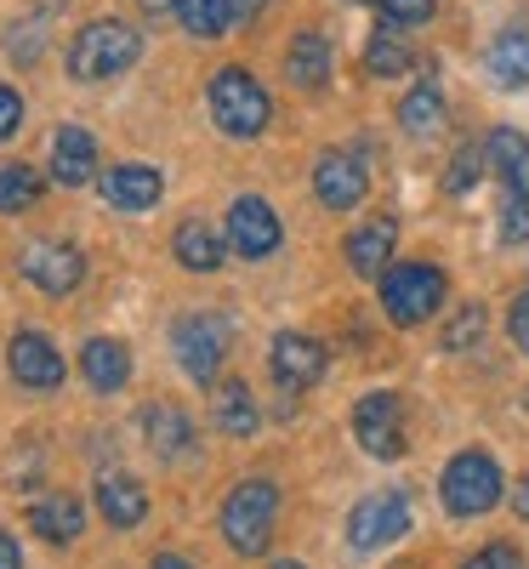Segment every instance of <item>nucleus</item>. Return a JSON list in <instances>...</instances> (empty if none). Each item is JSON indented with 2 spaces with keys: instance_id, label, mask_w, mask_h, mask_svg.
Returning <instances> with one entry per match:
<instances>
[{
  "instance_id": "4",
  "label": "nucleus",
  "mask_w": 529,
  "mask_h": 569,
  "mask_svg": "<svg viewBox=\"0 0 529 569\" xmlns=\"http://www.w3.org/2000/svg\"><path fill=\"white\" fill-rule=\"evenodd\" d=\"M206 103H211V120L222 126V137H262L268 120H273L262 80L246 74V69H217L211 86H206Z\"/></svg>"
},
{
  "instance_id": "29",
  "label": "nucleus",
  "mask_w": 529,
  "mask_h": 569,
  "mask_svg": "<svg viewBox=\"0 0 529 569\" xmlns=\"http://www.w3.org/2000/svg\"><path fill=\"white\" fill-rule=\"evenodd\" d=\"M485 330H490L485 308L467 302V308H456V313L439 325V348H445V353H472L478 342H485Z\"/></svg>"
},
{
  "instance_id": "13",
  "label": "nucleus",
  "mask_w": 529,
  "mask_h": 569,
  "mask_svg": "<svg viewBox=\"0 0 529 569\" xmlns=\"http://www.w3.org/2000/svg\"><path fill=\"white\" fill-rule=\"evenodd\" d=\"M18 268H23L29 284H40L46 297H69L74 284L86 279V257H80L74 246H63V240H40V246H29V251L18 257Z\"/></svg>"
},
{
  "instance_id": "30",
  "label": "nucleus",
  "mask_w": 529,
  "mask_h": 569,
  "mask_svg": "<svg viewBox=\"0 0 529 569\" xmlns=\"http://www.w3.org/2000/svg\"><path fill=\"white\" fill-rule=\"evenodd\" d=\"M40 200V177L29 166H0V211H29Z\"/></svg>"
},
{
  "instance_id": "31",
  "label": "nucleus",
  "mask_w": 529,
  "mask_h": 569,
  "mask_svg": "<svg viewBox=\"0 0 529 569\" xmlns=\"http://www.w3.org/2000/svg\"><path fill=\"white\" fill-rule=\"evenodd\" d=\"M501 240L507 246H523L529 240V200L523 194H507V206H501Z\"/></svg>"
},
{
  "instance_id": "5",
  "label": "nucleus",
  "mask_w": 529,
  "mask_h": 569,
  "mask_svg": "<svg viewBox=\"0 0 529 569\" xmlns=\"http://www.w3.org/2000/svg\"><path fill=\"white\" fill-rule=\"evenodd\" d=\"M376 291H381V313H388L393 325H427L432 313L445 308V273L432 268V262H399L376 279Z\"/></svg>"
},
{
  "instance_id": "34",
  "label": "nucleus",
  "mask_w": 529,
  "mask_h": 569,
  "mask_svg": "<svg viewBox=\"0 0 529 569\" xmlns=\"http://www.w3.org/2000/svg\"><path fill=\"white\" fill-rule=\"evenodd\" d=\"M478 160H485V149H461L456 166H450V194H467V188L478 182Z\"/></svg>"
},
{
  "instance_id": "33",
  "label": "nucleus",
  "mask_w": 529,
  "mask_h": 569,
  "mask_svg": "<svg viewBox=\"0 0 529 569\" xmlns=\"http://www.w3.org/2000/svg\"><path fill=\"white\" fill-rule=\"evenodd\" d=\"M461 569H523V552L507 547V541H490V547H478Z\"/></svg>"
},
{
  "instance_id": "28",
  "label": "nucleus",
  "mask_w": 529,
  "mask_h": 569,
  "mask_svg": "<svg viewBox=\"0 0 529 569\" xmlns=\"http://www.w3.org/2000/svg\"><path fill=\"white\" fill-rule=\"evenodd\" d=\"M445 120V91H439V80H416L410 91H405V103H399V126L405 131H432Z\"/></svg>"
},
{
  "instance_id": "43",
  "label": "nucleus",
  "mask_w": 529,
  "mask_h": 569,
  "mask_svg": "<svg viewBox=\"0 0 529 569\" xmlns=\"http://www.w3.org/2000/svg\"><path fill=\"white\" fill-rule=\"evenodd\" d=\"M348 7H359V0H348Z\"/></svg>"
},
{
  "instance_id": "3",
  "label": "nucleus",
  "mask_w": 529,
  "mask_h": 569,
  "mask_svg": "<svg viewBox=\"0 0 529 569\" xmlns=\"http://www.w3.org/2000/svg\"><path fill=\"white\" fill-rule=\"evenodd\" d=\"M439 496L456 518H485L490 507H501L507 496V472L490 450H456L445 479H439Z\"/></svg>"
},
{
  "instance_id": "24",
  "label": "nucleus",
  "mask_w": 529,
  "mask_h": 569,
  "mask_svg": "<svg viewBox=\"0 0 529 569\" xmlns=\"http://www.w3.org/2000/svg\"><path fill=\"white\" fill-rule=\"evenodd\" d=\"M485 69H490L496 86L523 91L529 86V29H501L490 40V52H485Z\"/></svg>"
},
{
  "instance_id": "15",
  "label": "nucleus",
  "mask_w": 529,
  "mask_h": 569,
  "mask_svg": "<svg viewBox=\"0 0 529 569\" xmlns=\"http://www.w3.org/2000/svg\"><path fill=\"white\" fill-rule=\"evenodd\" d=\"M98 188H103V200L114 206V211H149L160 194H166V177L154 171V166H109L103 177H98Z\"/></svg>"
},
{
  "instance_id": "7",
  "label": "nucleus",
  "mask_w": 529,
  "mask_h": 569,
  "mask_svg": "<svg viewBox=\"0 0 529 569\" xmlns=\"http://www.w3.org/2000/svg\"><path fill=\"white\" fill-rule=\"evenodd\" d=\"M171 348H177V365H182L188 382L211 388L222 359H228V325L217 313H182L177 330H171Z\"/></svg>"
},
{
  "instance_id": "9",
  "label": "nucleus",
  "mask_w": 529,
  "mask_h": 569,
  "mask_svg": "<svg viewBox=\"0 0 529 569\" xmlns=\"http://www.w3.org/2000/svg\"><path fill=\"white\" fill-rule=\"evenodd\" d=\"M228 246H233L239 257H246V262L273 257V251L285 246V228H279L273 206H268V200H257V194H239V200L228 206Z\"/></svg>"
},
{
  "instance_id": "22",
  "label": "nucleus",
  "mask_w": 529,
  "mask_h": 569,
  "mask_svg": "<svg viewBox=\"0 0 529 569\" xmlns=\"http://www.w3.org/2000/svg\"><path fill=\"white\" fill-rule=\"evenodd\" d=\"M80 370H86V382L98 388V393H120V388L131 382V353H126V342H114V337H91V342L80 348Z\"/></svg>"
},
{
  "instance_id": "26",
  "label": "nucleus",
  "mask_w": 529,
  "mask_h": 569,
  "mask_svg": "<svg viewBox=\"0 0 529 569\" xmlns=\"http://www.w3.org/2000/svg\"><path fill=\"white\" fill-rule=\"evenodd\" d=\"M365 69H370L376 80H399V74L410 69V40L399 34V23H381V29L370 34V46H365Z\"/></svg>"
},
{
  "instance_id": "37",
  "label": "nucleus",
  "mask_w": 529,
  "mask_h": 569,
  "mask_svg": "<svg viewBox=\"0 0 529 569\" xmlns=\"http://www.w3.org/2000/svg\"><path fill=\"white\" fill-rule=\"evenodd\" d=\"M0 569H23V552H18V541L0 530Z\"/></svg>"
},
{
  "instance_id": "36",
  "label": "nucleus",
  "mask_w": 529,
  "mask_h": 569,
  "mask_svg": "<svg viewBox=\"0 0 529 569\" xmlns=\"http://www.w3.org/2000/svg\"><path fill=\"white\" fill-rule=\"evenodd\" d=\"M507 330H512V342H518V353H529V291L512 302V313H507Z\"/></svg>"
},
{
  "instance_id": "14",
  "label": "nucleus",
  "mask_w": 529,
  "mask_h": 569,
  "mask_svg": "<svg viewBox=\"0 0 529 569\" xmlns=\"http://www.w3.org/2000/svg\"><path fill=\"white\" fill-rule=\"evenodd\" d=\"M393 240H399L393 211L365 217V222L348 233V268H353L359 279H381V273H388V262H393Z\"/></svg>"
},
{
  "instance_id": "27",
  "label": "nucleus",
  "mask_w": 529,
  "mask_h": 569,
  "mask_svg": "<svg viewBox=\"0 0 529 569\" xmlns=\"http://www.w3.org/2000/svg\"><path fill=\"white\" fill-rule=\"evenodd\" d=\"M177 18L194 40H222L239 12H233V0H177Z\"/></svg>"
},
{
  "instance_id": "11",
  "label": "nucleus",
  "mask_w": 529,
  "mask_h": 569,
  "mask_svg": "<svg viewBox=\"0 0 529 569\" xmlns=\"http://www.w3.org/2000/svg\"><path fill=\"white\" fill-rule=\"evenodd\" d=\"M268 365H273V382H279L285 393H308V388L319 382V376H325L330 353H325V342H319V337H302V330H279Z\"/></svg>"
},
{
  "instance_id": "1",
  "label": "nucleus",
  "mask_w": 529,
  "mask_h": 569,
  "mask_svg": "<svg viewBox=\"0 0 529 569\" xmlns=\"http://www.w3.org/2000/svg\"><path fill=\"white\" fill-rule=\"evenodd\" d=\"M279 530V490L273 479H239L222 501V536L239 558H262Z\"/></svg>"
},
{
  "instance_id": "17",
  "label": "nucleus",
  "mask_w": 529,
  "mask_h": 569,
  "mask_svg": "<svg viewBox=\"0 0 529 569\" xmlns=\"http://www.w3.org/2000/svg\"><path fill=\"white\" fill-rule=\"evenodd\" d=\"M52 177L63 188H86L91 177H98V137H91L86 126H63L52 137Z\"/></svg>"
},
{
  "instance_id": "16",
  "label": "nucleus",
  "mask_w": 529,
  "mask_h": 569,
  "mask_svg": "<svg viewBox=\"0 0 529 569\" xmlns=\"http://www.w3.org/2000/svg\"><path fill=\"white\" fill-rule=\"evenodd\" d=\"M29 530H34L40 541H52V547H69V541L86 530V507H80V496H74V490L40 496V501L29 507Z\"/></svg>"
},
{
  "instance_id": "42",
  "label": "nucleus",
  "mask_w": 529,
  "mask_h": 569,
  "mask_svg": "<svg viewBox=\"0 0 529 569\" xmlns=\"http://www.w3.org/2000/svg\"><path fill=\"white\" fill-rule=\"evenodd\" d=\"M273 569H302V563H291V558H285V563H273Z\"/></svg>"
},
{
  "instance_id": "2",
  "label": "nucleus",
  "mask_w": 529,
  "mask_h": 569,
  "mask_svg": "<svg viewBox=\"0 0 529 569\" xmlns=\"http://www.w3.org/2000/svg\"><path fill=\"white\" fill-rule=\"evenodd\" d=\"M142 52V34L120 18H98V23H86L74 40H69V74L86 80V86H98V80H114L137 63Z\"/></svg>"
},
{
  "instance_id": "23",
  "label": "nucleus",
  "mask_w": 529,
  "mask_h": 569,
  "mask_svg": "<svg viewBox=\"0 0 529 569\" xmlns=\"http://www.w3.org/2000/svg\"><path fill=\"white\" fill-rule=\"evenodd\" d=\"M211 427H217V433H228V439H251L257 427H262V410H257V399H251L246 382H217V393H211Z\"/></svg>"
},
{
  "instance_id": "35",
  "label": "nucleus",
  "mask_w": 529,
  "mask_h": 569,
  "mask_svg": "<svg viewBox=\"0 0 529 569\" xmlns=\"http://www.w3.org/2000/svg\"><path fill=\"white\" fill-rule=\"evenodd\" d=\"M18 126H23V98H18L12 86H0V142H7Z\"/></svg>"
},
{
  "instance_id": "18",
  "label": "nucleus",
  "mask_w": 529,
  "mask_h": 569,
  "mask_svg": "<svg viewBox=\"0 0 529 569\" xmlns=\"http://www.w3.org/2000/svg\"><path fill=\"white\" fill-rule=\"evenodd\" d=\"M98 512L114 530H137L142 518H149V490H142L131 472H103L98 479Z\"/></svg>"
},
{
  "instance_id": "8",
  "label": "nucleus",
  "mask_w": 529,
  "mask_h": 569,
  "mask_svg": "<svg viewBox=\"0 0 529 569\" xmlns=\"http://www.w3.org/2000/svg\"><path fill=\"white\" fill-rule=\"evenodd\" d=\"M353 439L365 445V456L376 461H399L410 445H405V399L388 393V388H376L353 405Z\"/></svg>"
},
{
  "instance_id": "12",
  "label": "nucleus",
  "mask_w": 529,
  "mask_h": 569,
  "mask_svg": "<svg viewBox=\"0 0 529 569\" xmlns=\"http://www.w3.org/2000/svg\"><path fill=\"white\" fill-rule=\"evenodd\" d=\"M7 370L18 388H34V393H52L63 388V353L52 348V337H40V330H18L12 348H7Z\"/></svg>"
},
{
  "instance_id": "32",
  "label": "nucleus",
  "mask_w": 529,
  "mask_h": 569,
  "mask_svg": "<svg viewBox=\"0 0 529 569\" xmlns=\"http://www.w3.org/2000/svg\"><path fill=\"white\" fill-rule=\"evenodd\" d=\"M376 12H381V23H427L432 18V0H376Z\"/></svg>"
},
{
  "instance_id": "10",
  "label": "nucleus",
  "mask_w": 529,
  "mask_h": 569,
  "mask_svg": "<svg viewBox=\"0 0 529 569\" xmlns=\"http://www.w3.org/2000/svg\"><path fill=\"white\" fill-rule=\"evenodd\" d=\"M313 194H319L325 211H359L365 194H370V171H365V160L348 154V149L319 154V166H313Z\"/></svg>"
},
{
  "instance_id": "41",
  "label": "nucleus",
  "mask_w": 529,
  "mask_h": 569,
  "mask_svg": "<svg viewBox=\"0 0 529 569\" xmlns=\"http://www.w3.org/2000/svg\"><path fill=\"white\" fill-rule=\"evenodd\" d=\"M142 7H149V12H166V7H177V0H142Z\"/></svg>"
},
{
  "instance_id": "20",
  "label": "nucleus",
  "mask_w": 529,
  "mask_h": 569,
  "mask_svg": "<svg viewBox=\"0 0 529 569\" xmlns=\"http://www.w3.org/2000/svg\"><path fill=\"white\" fill-rule=\"evenodd\" d=\"M285 80L297 91H319L330 80V40L319 29H302L291 46H285Z\"/></svg>"
},
{
  "instance_id": "21",
  "label": "nucleus",
  "mask_w": 529,
  "mask_h": 569,
  "mask_svg": "<svg viewBox=\"0 0 529 569\" xmlns=\"http://www.w3.org/2000/svg\"><path fill=\"white\" fill-rule=\"evenodd\" d=\"M171 251H177V262H182V268H194V273H217V268H222V257H228V233H217L206 217H188V222L177 228Z\"/></svg>"
},
{
  "instance_id": "19",
  "label": "nucleus",
  "mask_w": 529,
  "mask_h": 569,
  "mask_svg": "<svg viewBox=\"0 0 529 569\" xmlns=\"http://www.w3.org/2000/svg\"><path fill=\"white\" fill-rule=\"evenodd\" d=\"M485 160L496 166V177L507 182V194H523L529 200V137L512 131V126H496L485 137Z\"/></svg>"
},
{
  "instance_id": "39",
  "label": "nucleus",
  "mask_w": 529,
  "mask_h": 569,
  "mask_svg": "<svg viewBox=\"0 0 529 569\" xmlns=\"http://www.w3.org/2000/svg\"><path fill=\"white\" fill-rule=\"evenodd\" d=\"M154 569H194V563L177 558V552H160V558H154Z\"/></svg>"
},
{
  "instance_id": "40",
  "label": "nucleus",
  "mask_w": 529,
  "mask_h": 569,
  "mask_svg": "<svg viewBox=\"0 0 529 569\" xmlns=\"http://www.w3.org/2000/svg\"><path fill=\"white\" fill-rule=\"evenodd\" d=\"M262 7H268V0H233V12H239V18H257Z\"/></svg>"
},
{
  "instance_id": "25",
  "label": "nucleus",
  "mask_w": 529,
  "mask_h": 569,
  "mask_svg": "<svg viewBox=\"0 0 529 569\" xmlns=\"http://www.w3.org/2000/svg\"><path fill=\"white\" fill-rule=\"evenodd\" d=\"M142 439H149L154 456H182L194 433H188V416L177 405H149L142 410Z\"/></svg>"
},
{
  "instance_id": "38",
  "label": "nucleus",
  "mask_w": 529,
  "mask_h": 569,
  "mask_svg": "<svg viewBox=\"0 0 529 569\" xmlns=\"http://www.w3.org/2000/svg\"><path fill=\"white\" fill-rule=\"evenodd\" d=\"M512 512H518V518H529V479L512 490Z\"/></svg>"
},
{
  "instance_id": "6",
  "label": "nucleus",
  "mask_w": 529,
  "mask_h": 569,
  "mask_svg": "<svg viewBox=\"0 0 529 569\" xmlns=\"http://www.w3.org/2000/svg\"><path fill=\"white\" fill-rule=\"evenodd\" d=\"M410 525H416V512H410V496H405V490H370V496H359L353 512H348V541H353L359 552H376V547L405 541Z\"/></svg>"
}]
</instances>
